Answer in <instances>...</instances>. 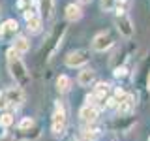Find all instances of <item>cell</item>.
<instances>
[{"label": "cell", "mask_w": 150, "mask_h": 141, "mask_svg": "<svg viewBox=\"0 0 150 141\" xmlns=\"http://www.w3.org/2000/svg\"><path fill=\"white\" fill-rule=\"evenodd\" d=\"M38 11H40L41 19L51 21L54 15V0H38Z\"/></svg>", "instance_id": "obj_11"}, {"label": "cell", "mask_w": 150, "mask_h": 141, "mask_svg": "<svg viewBox=\"0 0 150 141\" xmlns=\"http://www.w3.org/2000/svg\"><path fill=\"white\" fill-rule=\"evenodd\" d=\"M13 122H15V117H13V113H2L0 115V126H4V128H9V126H13Z\"/></svg>", "instance_id": "obj_20"}, {"label": "cell", "mask_w": 150, "mask_h": 141, "mask_svg": "<svg viewBox=\"0 0 150 141\" xmlns=\"http://www.w3.org/2000/svg\"><path fill=\"white\" fill-rule=\"evenodd\" d=\"M98 134H100V132H98L96 128H90V126L83 130V137H84V141H94Z\"/></svg>", "instance_id": "obj_22"}, {"label": "cell", "mask_w": 150, "mask_h": 141, "mask_svg": "<svg viewBox=\"0 0 150 141\" xmlns=\"http://www.w3.org/2000/svg\"><path fill=\"white\" fill-rule=\"evenodd\" d=\"M4 96H6V100L9 105H23V102H25V92H23L21 87H9L4 90Z\"/></svg>", "instance_id": "obj_8"}, {"label": "cell", "mask_w": 150, "mask_h": 141, "mask_svg": "<svg viewBox=\"0 0 150 141\" xmlns=\"http://www.w3.org/2000/svg\"><path fill=\"white\" fill-rule=\"evenodd\" d=\"M118 117H129L135 111V96L133 94H126L124 100L118 102Z\"/></svg>", "instance_id": "obj_9"}, {"label": "cell", "mask_w": 150, "mask_h": 141, "mask_svg": "<svg viewBox=\"0 0 150 141\" xmlns=\"http://www.w3.org/2000/svg\"><path fill=\"white\" fill-rule=\"evenodd\" d=\"M133 124H135V120L131 119V117H116L109 126H111V130H115V132H128Z\"/></svg>", "instance_id": "obj_12"}, {"label": "cell", "mask_w": 150, "mask_h": 141, "mask_svg": "<svg viewBox=\"0 0 150 141\" xmlns=\"http://www.w3.org/2000/svg\"><path fill=\"white\" fill-rule=\"evenodd\" d=\"M6 130H8V128H4V126H0V137H6Z\"/></svg>", "instance_id": "obj_26"}, {"label": "cell", "mask_w": 150, "mask_h": 141, "mask_svg": "<svg viewBox=\"0 0 150 141\" xmlns=\"http://www.w3.org/2000/svg\"><path fill=\"white\" fill-rule=\"evenodd\" d=\"M36 126V120L32 119V117H25V119H21V122L17 124V130H30Z\"/></svg>", "instance_id": "obj_21"}, {"label": "cell", "mask_w": 150, "mask_h": 141, "mask_svg": "<svg viewBox=\"0 0 150 141\" xmlns=\"http://www.w3.org/2000/svg\"><path fill=\"white\" fill-rule=\"evenodd\" d=\"M40 135H41V128L36 124L34 128H30V130H17V135H15V137L19 141H36Z\"/></svg>", "instance_id": "obj_13"}, {"label": "cell", "mask_w": 150, "mask_h": 141, "mask_svg": "<svg viewBox=\"0 0 150 141\" xmlns=\"http://www.w3.org/2000/svg\"><path fill=\"white\" fill-rule=\"evenodd\" d=\"M148 141H150V137H148Z\"/></svg>", "instance_id": "obj_30"}, {"label": "cell", "mask_w": 150, "mask_h": 141, "mask_svg": "<svg viewBox=\"0 0 150 141\" xmlns=\"http://www.w3.org/2000/svg\"><path fill=\"white\" fill-rule=\"evenodd\" d=\"M66 124H68V115H66V109H64V105L60 102H56L53 119H51V132H53V135H62L64 130H66Z\"/></svg>", "instance_id": "obj_3"}, {"label": "cell", "mask_w": 150, "mask_h": 141, "mask_svg": "<svg viewBox=\"0 0 150 141\" xmlns=\"http://www.w3.org/2000/svg\"><path fill=\"white\" fill-rule=\"evenodd\" d=\"M6 56H8V72L11 75V79L17 83V87H26V85H30V72H28V68L25 66L21 58H19V53L13 47H9L6 51Z\"/></svg>", "instance_id": "obj_1"}, {"label": "cell", "mask_w": 150, "mask_h": 141, "mask_svg": "<svg viewBox=\"0 0 150 141\" xmlns=\"http://www.w3.org/2000/svg\"><path fill=\"white\" fill-rule=\"evenodd\" d=\"M112 45H115V40H112V36L109 32H98L92 38V49L98 51V53H103V51L111 49Z\"/></svg>", "instance_id": "obj_7"}, {"label": "cell", "mask_w": 150, "mask_h": 141, "mask_svg": "<svg viewBox=\"0 0 150 141\" xmlns=\"http://www.w3.org/2000/svg\"><path fill=\"white\" fill-rule=\"evenodd\" d=\"M100 4H101L103 11H112L116 6V0H100Z\"/></svg>", "instance_id": "obj_23"}, {"label": "cell", "mask_w": 150, "mask_h": 141, "mask_svg": "<svg viewBox=\"0 0 150 141\" xmlns=\"http://www.w3.org/2000/svg\"><path fill=\"white\" fill-rule=\"evenodd\" d=\"M66 32H68V26L58 25L49 34V38H47V41H45V45H43V53H45V58L47 60H51L54 56V53L60 49V45H62V41H64Z\"/></svg>", "instance_id": "obj_2"}, {"label": "cell", "mask_w": 150, "mask_h": 141, "mask_svg": "<svg viewBox=\"0 0 150 141\" xmlns=\"http://www.w3.org/2000/svg\"><path fill=\"white\" fill-rule=\"evenodd\" d=\"M94 79H96V72L90 68H83L77 75V83L81 87H90V83H94Z\"/></svg>", "instance_id": "obj_15"}, {"label": "cell", "mask_w": 150, "mask_h": 141, "mask_svg": "<svg viewBox=\"0 0 150 141\" xmlns=\"http://www.w3.org/2000/svg\"><path fill=\"white\" fill-rule=\"evenodd\" d=\"M94 94H96V96L103 102V100H105V96L109 94V83H105V81H98V83H96V87H94Z\"/></svg>", "instance_id": "obj_19"}, {"label": "cell", "mask_w": 150, "mask_h": 141, "mask_svg": "<svg viewBox=\"0 0 150 141\" xmlns=\"http://www.w3.org/2000/svg\"><path fill=\"white\" fill-rule=\"evenodd\" d=\"M124 98H126V92H124V88H116V90H115V100L116 102H120V100H124Z\"/></svg>", "instance_id": "obj_24"}, {"label": "cell", "mask_w": 150, "mask_h": 141, "mask_svg": "<svg viewBox=\"0 0 150 141\" xmlns=\"http://www.w3.org/2000/svg\"><path fill=\"white\" fill-rule=\"evenodd\" d=\"M79 2H81V4H90L92 0H79Z\"/></svg>", "instance_id": "obj_27"}, {"label": "cell", "mask_w": 150, "mask_h": 141, "mask_svg": "<svg viewBox=\"0 0 150 141\" xmlns=\"http://www.w3.org/2000/svg\"><path fill=\"white\" fill-rule=\"evenodd\" d=\"M148 88H150V75H148Z\"/></svg>", "instance_id": "obj_28"}, {"label": "cell", "mask_w": 150, "mask_h": 141, "mask_svg": "<svg viewBox=\"0 0 150 141\" xmlns=\"http://www.w3.org/2000/svg\"><path fill=\"white\" fill-rule=\"evenodd\" d=\"M11 47L17 51L19 55H25V53L30 51V40H28L26 36H17L15 40H13V45Z\"/></svg>", "instance_id": "obj_17"}, {"label": "cell", "mask_w": 150, "mask_h": 141, "mask_svg": "<svg viewBox=\"0 0 150 141\" xmlns=\"http://www.w3.org/2000/svg\"><path fill=\"white\" fill-rule=\"evenodd\" d=\"M8 105H9V103L6 100V96H4V92H0V109H6Z\"/></svg>", "instance_id": "obj_25"}, {"label": "cell", "mask_w": 150, "mask_h": 141, "mask_svg": "<svg viewBox=\"0 0 150 141\" xmlns=\"http://www.w3.org/2000/svg\"><path fill=\"white\" fill-rule=\"evenodd\" d=\"M98 115H100V109H98L96 105L84 103L81 109H79V119H81L83 122H88V124H92V122L98 119Z\"/></svg>", "instance_id": "obj_10"}, {"label": "cell", "mask_w": 150, "mask_h": 141, "mask_svg": "<svg viewBox=\"0 0 150 141\" xmlns=\"http://www.w3.org/2000/svg\"><path fill=\"white\" fill-rule=\"evenodd\" d=\"M19 32V23L17 19H6L0 25V41H13Z\"/></svg>", "instance_id": "obj_5"}, {"label": "cell", "mask_w": 150, "mask_h": 141, "mask_svg": "<svg viewBox=\"0 0 150 141\" xmlns=\"http://www.w3.org/2000/svg\"><path fill=\"white\" fill-rule=\"evenodd\" d=\"M88 60H90V53H88L86 49H77V51L68 53V56H66L64 62H66L68 68H83Z\"/></svg>", "instance_id": "obj_4"}, {"label": "cell", "mask_w": 150, "mask_h": 141, "mask_svg": "<svg viewBox=\"0 0 150 141\" xmlns=\"http://www.w3.org/2000/svg\"><path fill=\"white\" fill-rule=\"evenodd\" d=\"M116 28H118L120 36L124 38H131L135 32V26H133V21H131V17L128 13H116Z\"/></svg>", "instance_id": "obj_6"}, {"label": "cell", "mask_w": 150, "mask_h": 141, "mask_svg": "<svg viewBox=\"0 0 150 141\" xmlns=\"http://www.w3.org/2000/svg\"><path fill=\"white\" fill-rule=\"evenodd\" d=\"M64 15H66V19H68L69 23L81 21V19H83V8L79 6V4H68V6H66Z\"/></svg>", "instance_id": "obj_14"}, {"label": "cell", "mask_w": 150, "mask_h": 141, "mask_svg": "<svg viewBox=\"0 0 150 141\" xmlns=\"http://www.w3.org/2000/svg\"><path fill=\"white\" fill-rule=\"evenodd\" d=\"M26 28H28V32H32V34L41 32V28H43V19H41L40 13H36V15H32L30 19H26Z\"/></svg>", "instance_id": "obj_16"}, {"label": "cell", "mask_w": 150, "mask_h": 141, "mask_svg": "<svg viewBox=\"0 0 150 141\" xmlns=\"http://www.w3.org/2000/svg\"><path fill=\"white\" fill-rule=\"evenodd\" d=\"M71 77H68V75H58L56 77V90H58L60 94H66V92H69L71 90Z\"/></svg>", "instance_id": "obj_18"}, {"label": "cell", "mask_w": 150, "mask_h": 141, "mask_svg": "<svg viewBox=\"0 0 150 141\" xmlns=\"http://www.w3.org/2000/svg\"><path fill=\"white\" fill-rule=\"evenodd\" d=\"M0 15H2V9H0Z\"/></svg>", "instance_id": "obj_29"}]
</instances>
